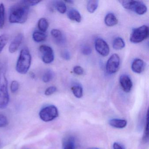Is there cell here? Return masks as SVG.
<instances>
[{"label": "cell", "instance_id": "obj_3", "mask_svg": "<svg viewBox=\"0 0 149 149\" xmlns=\"http://www.w3.org/2000/svg\"><path fill=\"white\" fill-rule=\"evenodd\" d=\"M32 63V56L27 48L21 50L16 65V70L18 73L25 74L28 72Z\"/></svg>", "mask_w": 149, "mask_h": 149}, {"label": "cell", "instance_id": "obj_7", "mask_svg": "<svg viewBox=\"0 0 149 149\" xmlns=\"http://www.w3.org/2000/svg\"><path fill=\"white\" fill-rule=\"evenodd\" d=\"M120 57L117 54H114L110 57L106 63L107 72L109 74L116 73L120 66Z\"/></svg>", "mask_w": 149, "mask_h": 149}, {"label": "cell", "instance_id": "obj_4", "mask_svg": "<svg viewBox=\"0 0 149 149\" xmlns=\"http://www.w3.org/2000/svg\"><path fill=\"white\" fill-rule=\"evenodd\" d=\"M149 28L146 26H143L134 29L130 37V41L133 43L142 42L149 36Z\"/></svg>", "mask_w": 149, "mask_h": 149}, {"label": "cell", "instance_id": "obj_12", "mask_svg": "<svg viewBox=\"0 0 149 149\" xmlns=\"http://www.w3.org/2000/svg\"><path fill=\"white\" fill-rule=\"evenodd\" d=\"M144 62L140 59H136L132 62L131 69L133 72L137 74H140L144 69Z\"/></svg>", "mask_w": 149, "mask_h": 149}, {"label": "cell", "instance_id": "obj_16", "mask_svg": "<svg viewBox=\"0 0 149 149\" xmlns=\"http://www.w3.org/2000/svg\"><path fill=\"white\" fill-rule=\"evenodd\" d=\"M68 18L72 21L80 22L81 21L82 18L81 14L77 10L74 9L70 10L68 13Z\"/></svg>", "mask_w": 149, "mask_h": 149}, {"label": "cell", "instance_id": "obj_9", "mask_svg": "<svg viewBox=\"0 0 149 149\" xmlns=\"http://www.w3.org/2000/svg\"><path fill=\"white\" fill-rule=\"evenodd\" d=\"M119 83L123 90L126 93L130 92L132 87V82L129 76L123 74L119 78Z\"/></svg>", "mask_w": 149, "mask_h": 149}, {"label": "cell", "instance_id": "obj_32", "mask_svg": "<svg viewBox=\"0 0 149 149\" xmlns=\"http://www.w3.org/2000/svg\"><path fill=\"white\" fill-rule=\"evenodd\" d=\"M25 4L27 6L30 8V7L34 6L39 4L41 1H23Z\"/></svg>", "mask_w": 149, "mask_h": 149}, {"label": "cell", "instance_id": "obj_6", "mask_svg": "<svg viewBox=\"0 0 149 149\" xmlns=\"http://www.w3.org/2000/svg\"><path fill=\"white\" fill-rule=\"evenodd\" d=\"M39 51L43 63L46 64H50L54 61V54L51 47L47 45H42L39 48Z\"/></svg>", "mask_w": 149, "mask_h": 149}, {"label": "cell", "instance_id": "obj_22", "mask_svg": "<svg viewBox=\"0 0 149 149\" xmlns=\"http://www.w3.org/2000/svg\"><path fill=\"white\" fill-rule=\"evenodd\" d=\"M55 8L60 13L64 14L67 11V6L66 4L63 1H55L54 4Z\"/></svg>", "mask_w": 149, "mask_h": 149}, {"label": "cell", "instance_id": "obj_30", "mask_svg": "<svg viewBox=\"0 0 149 149\" xmlns=\"http://www.w3.org/2000/svg\"><path fill=\"white\" fill-rule=\"evenodd\" d=\"M57 90V88L55 86H50L48 87L45 91V95L46 96H49L53 95Z\"/></svg>", "mask_w": 149, "mask_h": 149}, {"label": "cell", "instance_id": "obj_24", "mask_svg": "<svg viewBox=\"0 0 149 149\" xmlns=\"http://www.w3.org/2000/svg\"><path fill=\"white\" fill-rule=\"evenodd\" d=\"M54 77V73L52 70H47L43 74L42 80L44 83H48L50 82Z\"/></svg>", "mask_w": 149, "mask_h": 149}, {"label": "cell", "instance_id": "obj_5", "mask_svg": "<svg viewBox=\"0 0 149 149\" xmlns=\"http://www.w3.org/2000/svg\"><path fill=\"white\" fill-rule=\"evenodd\" d=\"M59 116L58 109L54 105H48L42 108L40 113L39 116L42 121L49 122L53 121Z\"/></svg>", "mask_w": 149, "mask_h": 149}, {"label": "cell", "instance_id": "obj_20", "mask_svg": "<svg viewBox=\"0 0 149 149\" xmlns=\"http://www.w3.org/2000/svg\"><path fill=\"white\" fill-rule=\"evenodd\" d=\"M99 1L97 0H91L88 1L87 8L88 12L91 13H93L97 9Z\"/></svg>", "mask_w": 149, "mask_h": 149}, {"label": "cell", "instance_id": "obj_23", "mask_svg": "<svg viewBox=\"0 0 149 149\" xmlns=\"http://www.w3.org/2000/svg\"><path fill=\"white\" fill-rule=\"evenodd\" d=\"M5 6L3 3L0 4V29L3 28L5 22Z\"/></svg>", "mask_w": 149, "mask_h": 149}, {"label": "cell", "instance_id": "obj_8", "mask_svg": "<svg viewBox=\"0 0 149 149\" xmlns=\"http://www.w3.org/2000/svg\"><path fill=\"white\" fill-rule=\"evenodd\" d=\"M95 48L98 54L106 56L109 54L110 49L107 42L101 38H98L95 42Z\"/></svg>", "mask_w": 149, "mask_h": 149}, {"label": "cell", "instance_id": "obj_13", "mask_svg": "<svg viewBox=\"0 0 149 149\" xmlns=\"http://www.w3.org/2000/svg\"><path fill=\"white\" fill-rule=\"evenodd\" d=\"M109 124L111 126L118 129H123L126 127L127 121L124 119L112 118L109 121Z\"/></svg>", "mask_w": 149, "mask_h": 149}, {"label": "cell", "instance_id": "obj_18", "mask_svg": "<svg viewBox=\"0 0 149 149\" xmlns=\"http://www.w3.org/2000/svg\"><path fill=\"white\" fill-rule=\"evenodd\" d=\"M49 24L48 21L46 18H41L38 23V27L41 32L46 33L48 29Z\"/></svg>", "mask_w": 149, "mask_h": 149}, {"label": "cell", "instance_id": "obj_34", "mask_svg": "<svg viewBox=\"0 0 149 149\" xmlns=\"http://www.w3.org/2000/svg\"><path fill=\"white\" fill-rule=\"evenodd\" d=\"M62 56L65 60H69L70 59V54L68 50H64L62 53Z\"/></svg>", "mask_w": 149, "mask_h": 149}, {"label": "cell", "instance_id": "obj_38", "mask_svg": "<svg viewBox=\"0 0 149 149\" xmlns=\"http://www.w3.org/2000/svg\"><path fill=\"white\" fill-rule=\"evenodd\" d=\"M89 149H99V148H96V147H92V148H91Z\"/></svg>", "mask_w": 149, "mask_h": 149}, {"label": "cell", "instance_id": "obj_11", "mask_svg": "<svg viewBox=\"0 0 149 149\" xmlns=\"http://www.w3.org/2000/svg\"><path fill=\"white\" fill-rule=\"evenodd\" d=\"M131 10L135 12L139 15H143L147 11V7L143 2L137 1H134Z\"/></svg>", "mask_w": 149, "mask_h": 149}, {"label": "cell", "instance_id": "obj_36", "mask_svg": "<svg viewBox=\"0 0 149 149\" xmlns=\"http://www.w3.org/2000/svg\"><path fill=\"white\" fill-rule=\"evenodd\" d=\"M29 75H30V77H31V78H33V79H34V78H35V74H34V73H33V72H30V73H29Z\"/></svg>", "mask_w": 149, "mask_h": 149}, {"label": "cell", "instance_id": "obj_26", "mask_svg": "<svg viewBox=\"0 0 149 149\" xmlns=\"http://www.w3.org/2000/svg\"><path fill=\"white\" fill-rule=\"evenodd\" d=\"M148 111H147V116H146V122L144 132L143 136V141L144 142H147L149 140V119H148Z\"/></svg>", "mask_w": 149, "mask_h": 149}, {"label": "cell", "instance_id": "obj_37", "mask_svg": "<svg viewBox=\"0 0 149 149\" xmlns=\"http://www.w3.org/2000/svg\"><path fill=\"white\" fill-rule=\"evenodd\" d=\"M65 2H67V3H69V4H73L74 1H65Z\"/></svg>", "mask_w": 149, "mask_h": 149}, {"label": "cell", "instance_id": "obj_29", "mask_svg": "<svg viewBox=\"0 0 149 149\" xmlns=\"http://www.w3.org/2000/svg\"><path fill=\"white\" fill-rule=\"evenodd\" d=\"M8 125V120L6 117L2 114H0V128L6 127Z\"/></svg>", "mask_w": 149, "mask_h": 149}, {"label": "cell", "instance_id": "obj_14", "mask_svg": "<svg viewBox=\"0 0 149 149\" xmlns=\"http://www.w3.org/2000/svg\"><path fill=\"white\" fill-rule=\"evenodd\" d=\"M118 22V20L114 14L109 13L105 16L104 19V23L105 25L111 27L116 26Z\"/></svg>", "mask_w": 149, "mask_h": 149}, {"label": "cell", "instance_id": "obj_10", "mask_svg": "<svg viewBox=\"0 0 149 149\" xmlns=\"http://www.w3.org/2000/svg\"><path fill=\"white\" fill-rule=\"evenodd\" d=\"M24 39V35L23 34H18L12 41L9 47V51L11 54L15 53L19 49L20 46L21 44Z\"/></svg>", "mask_w": 149, "mask_h": 149}, {"label": "cell", "instance_id": "obj_27", "mask_svg": "<svg viewBox=\"0 0 149 149\" xmlns=\"http://www.w3.org/2000/svg\"><path fill=\"white\" fill-rule=\"evenodd\" d=\"M63 149H75L74 139L73 137H69L64 142Z\"/></svg>", "mask_w": 149, "mask_h": 149}, {"label": "cell", "instance_id": "obj_28", "mask_svg": "<svg viewBox=\"0 0 149 149\" xmlns=\"http://www.w3.org/2000/svg\"><path fill=\"white\" fill-rule=\"evenodd\" d=\"M19 88V84L16 81H13L11 83L10 88L12 93H15L17 92Z\"/></svg>", "mask_w": 149, "mask_h": 149}, {"label": "cell", "instance_id": "obj_19", "mask_svg": "<svg viewBox=\"0 0 149 149\" xmlns=\"http://www.w3.org/2000/svg\"><path fill=\"white\" fill-rule=\"evenodd\" d=\"M125 47V42L122 38L117 37L113 41V47L116 50H121Z\"/></svg>", "mask_w": 149, "mask_h": 149}, {"label": "cell", "instance_id": "obj_2", "mask_svg": "<svg viewBox=\"0 0 149 149\" xmlns=\"http://www.w3.org/2000/svg\"><path fill=\"white\" fill-rule=\"evenodd\" d=\"M10 101L8 91V82L6 77V69H0V109L6 108Z\"/></svg>", "mask_w": 149, "mask_h": 149}, {"label": "cell", "instance_id": "obj_1", "mask_svg": "<svg viewBox=\"0 0 149 149\" xmlns=\"http://www.w3.org/2000/svg\"><path fill=\"white\" fill-rule=\"evenodd\" d=\"M29 7L23 1L13 6L9 11V21L13 24H23L27 20Z\"/></svg>", "mask_w": 149, "mask_h": 149}, {"label": "cell", "instance_id": "obj_31", "mask_svg": "<svg viewBox=\"0 0 149 149\" xmlns=\"http://www.w3.org/2000/svg\"><path fill=\"white\" fill-rule=\"evenodd\" d=\"M81 51L83 54L85 55H89L92 53V49L89 46L84 45L82 47Z\"/></svg>", "mask_w": 149, "mask_h": 149}, {"label": "cell", "instance_id": "obj_35", "mask_svg": "<svg viewBox=\"0 0 149 149\" xmlns=\"http://www.w3.org/2000/svg\"><path fill=\"white\" fill-rule=\"evenodd\" d=\"M113 149H124L123 146L118 143H115L113 144Z\"/></svg>", "mask_w": 149, "mask_h": 149}, {"label": "cell", "instance_id": "obj_17", "mask_svg": "<svg viewBox=\"0 0 149 149\" xmlns=\"http://www.w3.org/2000/svg\"><path fill=\"white\" fill-rule=\"evenodd\" d=\"M33 39L36 42H41L45 41L47 38L46 33L40 31H36L33 33Z\"/></svg>", "mask_w": 149, "mask_h": 149}, {"label": "cell", "instance_id": "obj_33", "mask_svg": "<svg viewBox=\"0 0 149 149\" xmlns=\"http://www.w3.org/2000/svg\"><path fill=\"white\" fill-rule=\"evenodd\" d=\"M73 71L75 74L78 75H82L84 73L83 69L79 66H77L74 67V69H73Z\"/></svg>", "mask_w": 149, "mask_h": 149}, {"label": "cell", "instance_id": "obj_21", "mask_svg": "<svg viewBox=\"0 0 149 149\" xmlns=\"http://www.w3.org/2000/svg\"><path fill=\"white\" fill-rule=\"evenodd\" d=\"M72 92L74 95L77 98H81L83 95V90L80 85H74L71 88Z\"/></svg>", "mask_w": 149, "mask_h": 149}, {"label": "cell", "instance_id": "obj_15", "mask_svg": "<svg viewBox=\"0 0 149 149\" xmlns=\"http://www.w3.org/2000/svg\"><path fill=\"white\" fill-rule=\"evenodd\" d=\"M51 34L56 42L58 44H62L64 41V38L62 33L59 29H53L51 31Z\"/></svg>", "mask_w": 149, "mask_h": 149}, {"label": "cell", "instance_id": "obj_25", "mask_svg": "<svg viewBox=\"0 0 149 149\" xmlns=\"http://www.w3.org/2000/svg\"><path fill=\"white\" fill-rule=\"evenodd\" d=\"M9 39V36L7 34H4L0 35V53H1L4 48Z\"/></svg>", "mask_w": 149, "mask_h": 149}]
</instances>
